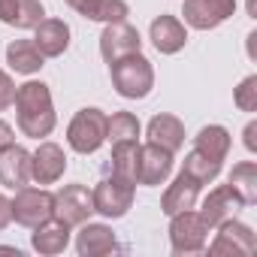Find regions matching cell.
I'll return each instance as SVG.
<instances>
[{
    "mask_svg": "<svg viewBox=\"0 0 257 257\" xmlns=\"http://www.w3.org/2000/svg\"><path fill=\"white\" fill-rule=\"evenodd\" d=\"M149 40L161 55H176L188 43V31L176 16H158L149 25Z\"/></svg>",
    "mask_w": 257,
    "mask_h": 257,
    "instance_id": "cell-16",
    "label": "cell"
},
{
    "mask_svg": "<svg viewBox=\"0 0 257 257\" xmlns=\"http://www.w3.org/2000/svg\"><path fill=\"white\" fill-rule=\"evenodd\" d=\"M134 194H137V185L131 182H121L115 176H103L97 182V188L91 191V200H94V212L109 218V221H118L131 212L134 206Z\"/></svg>",
    "mask_w": 257,
    "mask_h": 257,
    "instance_id": "cell-6",
    "label": "cell"
},
{
    "mask_svg": "<svg viewBox=\"0 0 257 257\" xmlns=\"http://www.w3.org/2000/svg\"><path fill=\"white\" fill-rule=\"evenodd\" d=\"M106 121L109 115L97 106H85L73 115L67 127V143L76 155H94L106 143Z\"/></svg>",
    "mask_w": 257,
    "mask_h": 257,
    "instance_id": "cell-3",
    "label": "cell"
},
{
    "mask_svg": "<svg viewBox=\"0 0 257 257\" xmlns=\"http://www.w3.org/2000/svg\"><path fill=\"white\" fill-rule=\"evenodd\" d=\"M137 164H140V143H115L112 158L106 164V176L137 185Z\"/></svg>",
    "mask_w": 257,
    "mask_h": 257,
    "instance_id": "cell-24",
    "label": "cell"
},
{
    "mask_svg": "<svg viewBox=\"0 0 257 257\" xmlns=\"http://www.w3.org/2000/svg\"><path fill=\"white\" fill-rule=\"evenodd\" d=\"M221 167H224V164L212 161L209 155H203V152H197V149H191V152L185 155V164H182V170H185L188 176H194L200 185L215 182V179L221 176Z\"/></svg>",
    "mask_w": 257,
    "mask_h": 257,
    "instance_id": "cell-27",
    "label": "cell"
},
{
    "mask_svg": "<svg viewBox=\"0 0 257 257\" xmlns=\"http://www.w3.org/2000/svg\"><path fill=\"white\" fill-rule=\"evenodd\" d=\"M254 137H257V121H251V124L245 127V149H248V152H257V140H254Z\"/></svg>",
    "mask_w": 257,
    "mask_h": 257,
    "instance_id": "cell-34",
    "label": "cell"
},
{
    "mask_svg": "<svg viewBox=\"0 0 257 257\" xmlns=\"http://www.w3.org/2000/svg\"><path fill=\"white\" fill-rule=\"evenodd\" d=\"M146 137H149V143H155V146H161V149L176 155L185 146V124H182V118H176L170 112H161V115H155L149 121Z\"/></svg>",
    "mask_w": 257,
    "mask_h": 257,
    "instance_id": "cell-20",
    "label": "cell"
},
{
    "mask_svg": "<svg viewBox=\"0 0 257 257\" xmlns=\"http://www.w3.org/2000/svg\"><path fill=\"white\" fill-rule=\"evenodd\" d=\"M230 146H233V137H230L227 127H221V124H206V127H200V134L194 137V149L203 152V155H209L218 164L227 161Z\"/></svg>",
    "mask_w": 257,
    "mask_h": 257,
    "instance_id": "cell-23",
    "label": "cell"
},
{
    "mask_svg": "<svg viewBox=\"0 0 257 257\" xmlns=\"http://www.w3.org/2000/svg\"><path fill=\"white\" fill-rule=\"evenodd\" d=\"M134 52H143V37L140 31L131 25V22H109L100 34V55L106 64H115L118 58L124 55H134Z\"/></svg>",
    "mask_w": 257,
    "mask_h": 257,
    "instance_id": "cell-10",
    "label": "cell"
},
{
    "mask_svg": "<svg viewBox=\"0 0 257 257\" xmlns=\"http://www.w3.org/2000/svg\"><path fill=\"white\" fill-rule=\"evenodd\" d=\"M233 103L242 112H257V76H245L233 91Z\"/></svg>",
    "mask_w": 257,
    "mask_h": 257,
    "instance_id": "cell-28",
    "label": "cell"
},
{
    "mask_svg": "<svg viewBox=\"0 0 257 257\" xmlns=\"http://www.w3.org/2000/svg\"><path fill=\"white\" fill-rule=\"evenodd\" d=\"M70 245V227L58 218H49L46 224L34 227L31 233V248L43 257H55V254H64Z\"/></svg>",
    "mask_w": 257,
    "mask_h": 257,
    "instance_id": "cell-21",
    "label": "cell"
},
{
    "mask_svg": "<svg viewBox=\"0 0 257 257\" xmlns=\"http://www.w3.org/2000/svg\"><path fill=\"white\" fill-rule=\"evenodd\" d=\"M173 152L155 146V143H146L140 146V164H137V185H146V188H158L164 185L170 176H173Z\"/></svg>",
    "mask_w": 257,
    "mask_h": 257,
    "instance_id": "cell-11",
    "label": "cell"
},
{
    "mask_svg": "<svg viewBox=\"0 0 257 257\" xmlns=\"http://www.w3.org/2000/svg\"><path fill=\"white\" fill-rule=\"evenodd\" d=\"M13 100H16V82H13V76L7 70H0V112L10 109Z\"/></svg>",
    "mask_w": 257,
    "mask_h": 257,
    "instance_id": "cell-31",
    "label": "cell"
},
{
    "mask_svg": "<svg viewBox=\"0 0 257 257\" xmlns=\"http://www.w3.org/2000/svg\"><path fill=\"white\" fill-rule=\"evenodd\" d=\"M257 251V239H254V230L236 218H227L218 224V233H215V242L209 245V254L212 257H251Z\"/></svg>",
    "mask_w": 257,
    "mask_h": 257,
    "instance_id": "cell-7",
    "label": "cell"
},
{
    "mask_svg": "<svg viewBox=\"0 0 257 257\" xmlns=\"http://www.w3.org/2000/svg\"><path fill=\"white\" fill-rule=\"evenodd\" d=\"M64 4H67L70 10H76L82 19L97 22V13H100V7H103V0H64Z\"/></svg>",
    "mask_w": 257,
    "mask_h": 257,
    "instance_id": "cell-30",
    "label": "cell"
},
{
    "mask_svg": "<svg viewBox=\"0 0 257 257\" xmlns=\"http://www.w3.org/2000/svg\"><path fill=\"white\" fill-rule=\"evenodd\" d=\"M34 46L43 58H61L70 49V25L64 19H43L34 28Z\"/></svg>",
    "mask_w": 257,
    "mask_h": 257,
    "instance_id": "cell-17",
    "label": "cell"
},
{
    "mask_svg": "<svg viewBox=\"0 0 257 257\" xmlns=\"http://www.w3.org/2000/svg\"><path fill=\"white\" fill-rule=\"evenodd\" d=\"M16 143V134H13V127L7 124V121H0V152L4 149H10Z\"/></svg>",
    "mask_w": 257,
    "mask_h": 257,
    "instance_id": "cell-32",
    "label": "cell"
},
{
    "mask_svg": "<svg viewBox=\"0 0 257 257\" xmlns=\"http://www.w3.org/2000/svg\"><path fill=\"white\" fill-rule=\"evenodd\" d=\"M182 16L194 31H215L236 16V0H185Z\"/></svg>",
    "mask_w": 257,
    "mask_h": 257,
    "instance_id": "cell-9",
    "label": "cell"
},
{
    "mask_svg": "<svg viewBox=\"0 0 257 257\" xmlns=\"http://www.w3.org/2000/svg\"><path fill=\"white\" fill-rule=\"evenodd\" d=\"M67 173V155L58 143L43 140L37 152H31V182L37 185H55Z\"/></svg>",
    "mask_w": 257,
    "mask_h": 257,
    "instance_id": "cell-12",
    "label": "cell"
},
{
    "mask_svg": "<svg viewBox=\"0 0 257 257\" xmlns=\"http://www.w3.org/2000/svg\"><path fill=\"white\" fill-rule=\"evenodd\" d=\"M10 221H13V209H10V200H7L4 194H0V230H4Z\"/></svg>",
    "mask_w": 257,
    "mask_h": 257,
    "instance_id": "cell-33",
    "label": "cell"
},
{
    "mask_svg": "<svg viewBox=\"0 0 257 257\" xmlns=\"http://www.w3.org/2000/svg\"><path fill=\"white\" fill-rule=\"evenodd\" d=\"M131 16V7H127V0H103V7L97 13V22L109 25V22H124Z\"/></svg>",
    "mask_w": 257,
    "mask_h": 257,
    "instance_id": "cell-29",
    "label": "cell"
},
{
    "mask_svg": "<svg viewBox=\"0 0 257 257\" xmlns=\"http://www.w3.org/2000/svg\"><path fill=\"white\" fill-rule=\"evenodd\" d=\"M91 215H94V200H91V191L82 182L64 185L55 194V215L52 218L64 221L67 227H82Z\"/></svg>",
    "mask_w": 257,
    "mask_h": 257,
    "instance_id": "cell-8",
    "label": "cell"
},
{
    "mask_svg": "<svg viewBox=\"0 0 257 257\" xmlns=\"http://www.w3.org/2000/svg\"><path fill=\"white\" fill-rule=\"evenodd\" d=\"M209 242V224L200 212L185 209L179 215H170V248L173 254H197Z\"/></svg>",
    "mask_w": 257,
    "mask_h": 257,
    "instance_id": "cell-5",
    "label": "cell"
},
{
    "mask_svg": "<svg viewBox=\"0 0 257 257\" xmlns=\"http://www.w3.org/2000/svg\"><path fill=\"white\" fill-rule=\"evenodd\" d=\"M46 19L43 0H0V22L19 28V31H34Z\"/></svg>",
    "mask_w": 257,
    "mask_h": 257,
    "instance_id": "cell-19",
    "label": "cell"
},
{
    "mask_svg": "<svg viewBox=\"0 0 257 257\" xmlns=\"http://www.w3.org/2000/svg\"><path fill=\"white\" fill-rule=\"evenodd\" d=\"M10 209H13V221L34 230L40 224H46L52 215H55V194H49L46 188H19L16 197L10 200Z\"/></svg>",
    "mask_w": 257,
    "mask_h": 257,
    "instance_id": "cell-4",
    "label": "cell"
},
{
    "mask_svg": "<svg viewBox=\"0 0 257 257\" xmlns=\"http://www.w3.org/2000/svg\"><path fill=\"white\" fill-rule=\"evenodd\" d=\"M200 191H203V185H200L194 176H188V173L182 170V173L173 179V185H167V191H164V197H161V212H164V215H179V212H185V209H194Z\"/></svg>",
    "mask_w": 257,
    "mask_h": 257,
    "instance_id": "cell-14",
    "label": "cell"
},
{
    "mask_svg": "<svg viewBox=\"0 0 257 257\" xmlns=\"http://www.w3.org/2000/svg\"><path fill=\"white\" fill-rule=\"evenodd\" d=\"M118 248V239L109 224H91L85 221L79 236H76V251L79 257H106Z\"/></svg>",
    "mask_w": 257,
    "mask_h": 257,
    "instance_id": "cell-18",
    "label": "cell"
},
{
    "mask_svg": "<svg viewBox=\"0 0 257 257\" xmlns=\"http://www.w3.org/2000/svg\"><path fill=\"white\" fill-rule=\"evenodd\" d=\"M109 76L124 100H146L155 88V67L143 52L124 55L115 64H109Z\"/></svg>",
    "mask_w": 257,
    "mask_h": 257,
    "instance_id": "cell-2",
    "label": "cell"
},
{
    "mask_svg": "<svg viewBox=\"0 0 257 257\" xmlns=\"http://www.w3.org/2000/svg\"><path fill=\"white\" fill-rule=\"evenodd\" d=\"M46 58L40 55V49L34 46V40H13L10 46H7V64H10V70L13 73H19V76H34V73H40L46 64H43Z\"/></svg>",
    "mask_w": 257,
    "mask_h": 257,
    "instance_id": "cell-22",
    "label": "cell"
},
{
    "mask_svg": "<svg viewBox=\"0 0 257 257\" xmlns=\"http://www.w3.org/2000/svg\"><path fill=\"white\" fill-rule=\"evenodd\" d=\"M31 182V152L25 146H10L0 152V185L19 191Z\"/></svg>",
    "mask_w": 257,
    "mask_h": 257,
    "instance_id": "cell-15",
    "label": "cell"
},
{
    "mask_svg": "<svg viewBox=\"0 0 257 257\" xmlns=\"http://www.w3.org/2000/svg\"><path fill=\"white\" fill-rule=\"evenodd\" d=\"M245 206H254L257 203V164L254 161H242L230 170V182H227Z\"/></svg>",
    "mask_w": 257,
    "mask_h": 257,
    "instance_id": "cell-25",
    "label": "cell"
},
{
    "mask_svg": "<svg viewBox=\"0 0 257 257\" xmlns=\"http://www.w3.org/2000/svg\"><path fill=\"white\" fill-rule=\"evenodd\" d=\"M106 143H140V118L134 112H112L106 121Z\"/></svg>",
    "mask_w": 257,
    "mask_h": 257,
    "instance_id": "cell-26",
    "label": "cell"
},
{
    "mask_svg": "<svg viewBox=\"0 0 257 257\" xmlns=\"http://www.w3.org/2000/svg\"><path fill=\"white\" fill-rule=\"evenodd\" d=\"M239 209H245L242 197H239L230 185H218V188H212V191H209V197L203 200L200 215H203V221H206V224H209V230H212V227H218L221 221L236 218V212H239Z\"/></svg>",
    "mask_w": 257,
    "mask_h": 257,
    "instance_id": "cell-13",
    "label": "cell"
},
{
    "mask_svg": "<svg viewBox=\"0 0 257 257\" xmlns=\"http://www.w3.org/2000/svg\"><path fill=\"white\" fill-rule=\"evenodd\" d=\"M16 124L19 131L31 140H43L55 131L58 115H55V103H52V91L46 82H25L16 88Z\"/></svg>",
    "mask_w": 257,
    "mask_h": 257,
    "instance_id": "cell-1",
    "label": "cell"
}]
</instances>
